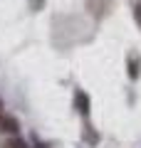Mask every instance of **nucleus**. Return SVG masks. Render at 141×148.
Returning <instances> with one entry per match:
<instances>
[{"instance_id": "obj_1", "label": "nucleus", "mask_w": 141, "mask_h": 148, "mask_svg": "<svg viewBox=\"0 0 141 148\" xmlns=\"http://www.w3.org/2000/svg\"><path fill=\"white\" fill-rule=\"evenodd\" d=\"M72 104H74V109H77L82 116H89V111H92V99H89L87 91L77 89V91H74V96H72Z\"/></svg>"}, {"instance_id": "obj_2", "label": "nucleus", "mask_w": 141, "mask_h": 148, "mask_svg": "<svg viewBox=\"0 0 141 148\" xmlns=\"http://www.w3.org/2000/svg\"><path fill=\"white\" fill-rule=\"evenodd\" d=\"M20 131V121H17L12 114H0V133H10V136H17Z\"/></svg>"}, {"instance_id": "obj_3", "label": "nucleus", "mask_w": 141, "mask_h": 148, "mask_svg": "<svg viewBox=\"0 0 141 148\" xmlns=\"http://www.w3.org/2000/svg\"><path fill=\"white\" fill-rule=\"evenodd\" d=\"M126 74H129V79H139L141 74V57L136 52H131L126 57Z\"/></svg>"}, {"instance_id": "obj_4", "label": "nucleus", "mask_w": 141, "mask_h": 148, "mask_svg": "<svg viewBox=\"0 0 141 148\" xmlns=\"http://www.w3.org/2000/svg\"><path fill=\"white\" fill-rule=\"evenodd\" d=\"M0 148H30V143H25L20 136H10V138L3 141V146H0Z\"/></svg>"}, {"instance_id": "obj_5", "label": "nucleus", "mask_w": 141, "mask_h": 148, "mask_svg": "<svg viewBox=\"0 0 141 148\" xmlns=\"http://www.w3.org/2000/svg\"><path fill=\"white\" fill-rule=\"evenodd\" d=\"M82 138H84V143H92V146H97V143H99V133L94 131L92 126H84V131H82Z\"/></svg>"}, {"instance_id": "obj_6", "label": "nucleus", "mask_w": 141, "mask_h": 148, "mask_svg": "<svg viewBox=\"0 0 141 148\" xmlns=\"http://www.w3.org/2000/svg\"><path fill=\"white\" fill-rule=\"evenodd\" d=\"M131 15H134L136 27L141 30V0H134V3H131Z\"/></svg>"}, {"instance_id": "obj_7", "label": "nucleus", "mask_w": 141, "mask_h": 148, "mask_svg": "<svg viewBox=\"0 0 141 148\" xmlns=\"http://www.w3.org/2000/svg\"><path fill=\"white\" fill-rule=\"evenodd\" d=\"M42 3H45V0H32V10H40Z\"/></svg>"}, {"instance_id": "obj_8", "label": "nucleus", "mask_w": 141, "mask_h": 148, "mask_svg": "<svg viewBox=\"0 0 141 148\" xmlns=\"http://www.w3.org/2000/svg\"><path fill=\"white\" fill-rule=\"evenodd\" d=\"M3 109H5V106H3V99H0V114H3Z\"/></svg>"}]
</instances>
